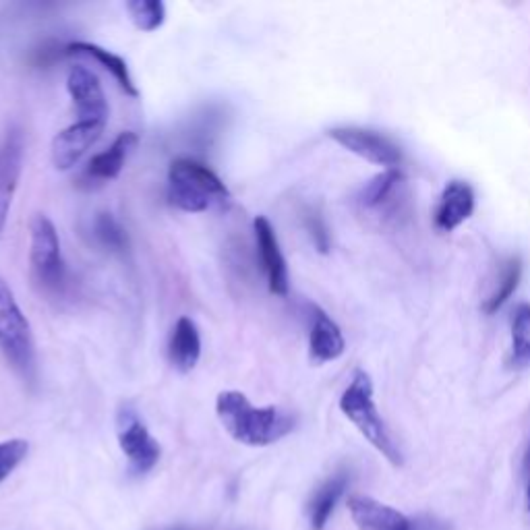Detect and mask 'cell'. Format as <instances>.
I'll use <instances>...</instances> for the list:
<instances>
[{
	"instance_id": "cell-1",
	"label": "cell",
	"mask_w": 530,
	"mask_h": 530,
	"mask_svg": "<svg viewBox=\"0 0 530 530\" xmlns=\"http://www.w3.org/2000/svg\"><path fill=\"white\" fill-rule=\"evenodd\" d=\"M216 415L224 431L243 446H274L297 427V417L278 406H253L243 392L226 390L216 398Z\"/></svg>"
},
{
	"instance_id": "cell-2",
	"label": "cell",
	"mask_w": 530,
	"mask_h": 530,
	"mask_svg": "<svg viewBox=\"0 0 530 530\" xmlns=\"http://www.w3.org/2000/svg\"><path fill=\"white\" fill-rule=\"evenodd\" d=\"M168 201L181 212L203 214L212 208H230L232 193L205 164L176 158L168 166Z\"/></svg>"
},
{
	"instance_id": "cell-3",
	"label": "cell",
	"mask_w": 530,
	"mask_h": 530,
	"mask_svg": "<svg viewBox=\"0 0 530 530\" xmlns=\"http://www.w3.org/2000/svg\"><path fill=\"white\" fill-rule=\"evenodd\" d=\"M340 410L344 412V417L361 431V435L369 441V444L392 466L404 464L402 452L377 410V404L373 398V381L367 371L359 369L355 371V375H352L350 384L340 396Z\"/></svg>"
},
{
	"instance_id": "cell-4",
	"label": "cell",
	"mask_w": 530,
	"mask_h": 530,
	"mask_svg": "<svg viewBox=\"0 0 530 530\" xmlns=\"http://www.w3.org/2000/svg\"><path fill=\"white\" fill-rule=\"evenodd\" d=\"M0 352L25 384H36L38 355L32 323L25 317L3 276H0Z\"/></svg>"
},
{
	"instance_id": "cell-5",
	"label": "cell",
	"mask_w": 530,
	"mask_h": 530,
	"mask_svg": "<svg viewBox=\"0 0 530 530\" xmlns=\"http://www.w3.org/2000/svg\"><path fill=\"white\" fill-rule=\"evenodd\" d=\"M29 272L40 292L56 297L65 290L67 268L54 222L46 214H36L29 222Z\"/></svg>"
},
{
	"instance_id": "cell-6",
	"label": "cell",
	"mask_w": 530,
	"mask_h": 530,
	"mask_svg": "<svg viewBox=\"0 0 530 530\" xmlns=\"http://www.w3.org/2000/svg\"><path fill=\"white\" fill-rule=\"evenodd\" d=\"M116 437L133 473L145 475L158 464L162 456L160 444L131 404H123L116 415Z\"/></svg>"
},
{
	"instance_id": "cell-7",
	"label": "cell",
	"mask_w": 530,
	"mask_h": 530,
	"mask_svg": "<svg viewBox=\"0 0 530 530\" xmlns=\"http://www.w3.org/2000/svg\"><path fill=\"white\" fill-rule=\"evenodd\" d=\"M328 135L342 145L344 150L355 154L371 164L398 168L402 162V150L384 133L365 127H334Z\"/></svg>"
},
{
	"instance_id": "cell-8",
	"label": "cell",
	"mask_w": 530,
	"mask_h": 530,
	"mask_svg": "<svg viewBox=\"0 0 530 530\" xmlns=\"http://www.w3.org/2000/svg\"><path fill=\"white\" fill-rule=\"evenodd\" d=\"M25 139L19 127H7L0 133V239H3L15 191L23 172Z\"/></svg>"
},
{
	"instance_id": "cell-9",
	"label": "cell",
	"mask_w": 530,
	"mask_h": 530,
	"mask_svg": "<svg viewBox=\"0 0 530 530\" xmlns=\"http://www.w3.org/2000/svg\"><path fill=\"white\" fill-rule=\"evenodd\" d=\"M106 121H79L52 139L50 158L56 170H71L100 141Z\"/></svg>"
},
{
	"instance_id": "cell-10",
	"label": "cell",
	"mask_w": 530,
	"mask_h": 530,
	"mask_svg": "<svg viewBox=\"0 0 530 530\" xmlns=\"http://www.w3.org/2000/svg\"><path fill=\"white\" fill-rule=\"evenodd\" d=\"M253 232H255V245L259 253L261 268L268 278V288L276 297H286L290 288V278H288V265L282 255L276 230L272 222L265 216H257L253 220Z\"/></svg>"
},
{
	"instance_id": "cell-11",
	"label": "cell",
	"mask_w": 530,
	"mask_h": 530,
	"mask_svg": "<svg viewBox=\"0 0 530 530\" xmlns=\"http://www.w3.org/2000/svg\"><path fill=\"white\" fill-rule=\"evenodd\" d=\"M348 512L359 530H417V518H408L369 495H350Z\"/></svg>"
},
{
	"instance_id": "cell-12",
	"label": "cell",
	"mask_w": 530,
	"mask_h": 530,
	"mask_svg": "<svg viewBox=\"0 0 530 530\" xmlns=\"http://www.w3.org/2000/svg\"><path fill=\"white\" fill-rule=\"evenodd\" d=\"M67 90L79 121H106L108 102L100 79L85 67H73L67 77Z\"/></svg>"
},
{
	"instance_id": "cell-13",
	"label": "cell",
	"mask_w": 530,
	"mask_h": 530,
	"mask_svg": "<svg viewBox=\"0 0 530 530\" xmlns=\"http://www.w3.org/2000/svg\"><path fill=\"white\" fill-rule=\"evenodd\" d=\"M346 350V340L338 323L321 307H311L309 357L315 365H326L340 359Z\"/></svg>"
},
{
	"instance_id": "cell-14",
	"label": "cell",
	"mask_w": 530,
	"mask_h": 530,
	"mask_svg": "<svg viewBox=\"0 0 530 530\" xmlns=\"http://www.w3.org/2000/svg\"><path fill=\"white\" fill-rule=\"evenodd\" d=\"M475 212V191L466 181H450L439 197L435 226L441 232H452Z\"/></svg>"
},
{
	"instance_id": "cell-15",
	"label": "cell",
	"mask_w": 530,
	"mask_h": 530,
	"mask_svg": "<svg viewBox=\"0 0 530 530\" xmlns=\"http://www.w3.org/2000/svg\"><path fill=\"white\" fill-rule=\"evenodd\" d=\"M139 143V137L133 131H123L119 137L112 141L106 152L96 154L85 166L83 176L87 181L94 183H110L114 179H119V174L123 172L127 158L135 150Z\"/></svg>"
},
{
	"instance_id": "cell-16",
	"label": "cell",
	"mask_w": 530,
	"mask_h": 530,
	"mask_svg": "<svg viewBox=\"0 0 530 530\" xmlns=\"http://www.w3.org/2000/svg\"><path fill=\"white\" fill-rule=\"evenodd\" d=\"M201 359V334L191 317H179L168 340V361L179 373H191Z\"/></svg>"
},
{
	"instance_id": "cell-17",
	"label": "cell",
	"mask_w": 530,
	"mask_h": 530,
	"mask_svg": "<svg viewBox=\"0 0 530 530\" xmlns=\"http://www.w3.org/2000/svg\"><path fill=\"white\" fill-rule=\"evenodd\" d=\"M67 56H87L96 61L104 71H108L112 75V79L119 83L121 90L129 96V98H139V90L133 81V75L129 71V65L123 56L114 54L112 50H106L98 44L92 42H71L65 48Z\"/></svg>"
},
{
	"instance_id": "cell-18",
	"label": "cell",
	"mask_w": 530,
	"mask_h": 530,
	"mask_svg": "<svg viewBox=\"0 0 530 530\" xmlns=\"http://www.w3.org/2000/svg\"><path fill=\"white\" fill-rule=\"evenodd\" d=\"M348 483H350V477L346 470H338L336 475H332L330 479H326L315 489V493L311 495L309 504H307V518H309L311 530H323L328 526Z\"/></svg>"
},
{
	"instance_id": "cell-19",
	"label": "cell",
	"mask_w": 530,
	"mask_h": 530,
	"mask_svg": "<svg viewBox=\"0 0 530 530\" xmlns=\"http://www.w3.org/2000/svg\"><path fill=\"white\" fill-rule=\"evenodd\" d=\"M404 185V174L398 168H388L381 174L373 176V179L363 187L359 193V203L365 210L377 212V210H390L394 208V197L400 193V187Z\"/></svg>"
},
{
	"instance_id": "cell-20",
	"label": "cell",
	"mask_w": 530,
	"mask_h": 530,
	"mask_svg": "<svg viewBox=\"0 0 530 530\" xmlns=\"http://www.w3.org/2000/svg\"><path fill=\"white\" fill-rule=\"evenodd\" d=\"M520 280H522V259L518 255L508 257L502 265V276H499L497 288L483 301V311L487 315H493L502 309L512 299Z\"/></svg>"
},
{
	"instance_id": "cell-21",
	"label": "cell",
	"mask_w": 530,
	"mask_h": 530,
	"mask_svg": "<svg viewBox=\"0 0 530 530\" xmlns=\"http://www.w3.org/2000/svg\"><path fill=\"white\" fill-rule=\"evenodd\" d=\"M512 365L530 367V305L520 303L512 315Z\"/></svg>"
},
{
	"instance_id": "cell-22",
	"label": "cell",
	"mask_w": 530,
	"mask_h": 530,
	"mask_svg": "<svg viewBox=\"0 0 530 530\" xmlns=\"http://www.w3.org/2000/svg\"><path fill=\"white\" fill-rule=\"evenodd\" d=\"M92 230H94V239L98 241L100 247L108 249L110 253H127V249H129L127 230L112 214L100 212L94 218Z\"/></svg>"
},
{
	"instance_id": "cell-23",
	"label": "cell",
	"mask_w": 530,
	"mask_h": 530,
	"mask_svg": "<svg viewBox=\"0 0 530 530\" xmlns=\"http://www.w3.org/2000/svg\"><path fill=\"white\" fill-rule=\"evenodd\" d=\"M125 9L133 25L145 34L156 32L166 21V5L162 0H129Z\"/></svg>"
},
{
	"instance_id": "cell-24",
	"label": "cell",
	"mask_w": 530,
	"mask_h": 530,
	"mask_svg": "<svg viewBox=\"0 0 530 530\" xmlns=\"http://www.w3.org/2000/svg\"><path fill=\"white\" fill-rule=\"evenodd\" d=\"M29 444L25 439L0 441V483H5L13 470L27 458Z\"/></svg>"
},
{
	"instance_id": "cell-25",
	"label": "cell",
	"mask_w": 530,
	"mask_h": 530,
	"mask_svg": "<svg viewBox=\"0 0 530 530\" xmlns=\"http://www.w3.org/2000/svg\"><path fill=\"white\" fill-rule=\"evenodd\" d=\"M305 228L309 232V237H311L315 249L319 253H328L330 251V245H332V241H330V230H328L326 220H323V216L317 210L309 208L305 212Z\"/></svg>"
},
{
	"instance_id": "cell-26",
	"label": "cell",
	"mask_w": 530,
	"mask_h": 530,
	"mask_svg": "<svg viewBox=\"0 0 530 530\" xmlns=\"http://www.w3.org/2000/svg\"><path fill=\"white\" fill-rule=\"evenodd\" d=\"M524 479H526V506L530 510V446L524 458Z\"/></svg>"
}]
</instances>
